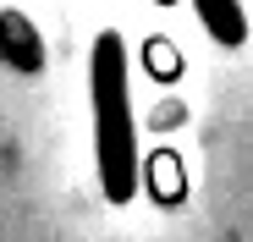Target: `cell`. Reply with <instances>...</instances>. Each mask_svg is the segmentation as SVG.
Returning a JSON list of instances; mask_svg holds the SVG:
<instances>
[{
  "label": "cell",
  "instance_id": "obj_1",
  "mask_svg": "<svg viewBox=\"0 0 253 242\" xmlns=\"http://www.w3.org/2000/svg\"><path fill=\"white\" fill-rule=\"evenodd\" d=\"M88 105H94V160L99 187L110 204L138 193V127H132V88H126V44L121 33H99L88 55Z\"/></svg>",
  "mask_w": 253,
  "mask_h": 242
},
{
  "label": "cell",
  "instance_id": "obj_2",
  "mask_svg": "<svg viewBox=\"0 0 253 242\" xmlns=\"http://www.w3.org/2000/svg\"><path fill=\"white\" fill-rule=\"evenodd\" d=\"M193 11H198L204 33L215 39V44H226V50L248 44V17H242L237 0H193Z\"/></svg>",
  "mask_w": 253,
  "mask_h": 242
}]
</instances>
